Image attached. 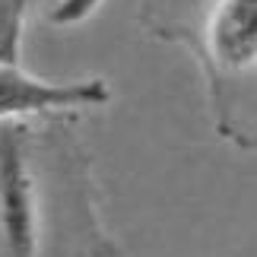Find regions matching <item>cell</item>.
Returning a JSON list of instances; mask_svg holds the SVG:
<instances>
[{
    "label": "cell",
    "instance_id": "cell-4",
    "mask_svg": "<svg viewBox=\"0 0 257 257\" xmlns=\"http://www.w3.org/2000/svg\"><path fill=\"white\" fill-rule=\"evenodd\" d=\"M23 16L26 10L16 0H0V64L19 61V42H23Z\"/></svg>",
    "mask_w": 257,
    "mask_h": 257
},
{
    "label": "cell",
    "instance_id": "cell-5",
    "mask_svg": "<svg viewBox=\"0 0 257 257\" xmlns=\"http://www.w3.org/2000/svg\"><path fill=\"white\" fill-rule=\"evenodd\" d=\"M102 0H57V4L48 10V23L51 26H73V23H83L86 16L95 13V7Z\"/></svg>",
    "mask_w": 257,
    "mask_h": 257
},
{
    "label": "cell",
    "instance_id": "cell-6",
    "mask_svg": "<svg viewBox=\"0 0 257 257\" xmlns=\"http://www.w3.org/2000/svg\"><path fill=\"white\" fill-rule=\"evenodd\" d=\"M16 4H19V7H23V10H26V7H29V0H16Z\"/></svg>",
    "mask_w": 257,
    "mask_h": 257
},
{
    "label": "cell",
    "instance_id": "cell-3",
    "mask_svg": "<svg viewBox=\"0 0 257 257\" xmlns=\"http://www.w3.org/2000/svg\"><path fill=\"white\" fill-rule=\"evenodd\" d=\"M111 89L105 80H42L16 64H0V121L45 117L73 108L105 105Z\"/></svg>",
    "mask_w": 257,
    "mask_h": 257
},
{
    "label": "cell",
    "instance_id": "cell-2",
    "mask_svg": "<svg viewBox=\"0 0 257 257\" xmlns=\"http://www.w3.org/2000/svg\"><path fill=\"white\" fill-rule=\"evenodd\" d=\"M140 23L197 57L216 134L254 150L257 0H140Z\"/></svg>",
    "mask_w": 257,
    "mask_h": 257
},
{
    "label": "cell",
    "instance_id": "cell-1",
    "mask_svg": "<svg viewBox=\"0 0 257 257\" xmlns=\"http://www.w3.org/2000/svg\"><path fill=\"white\" fill-rule=\"evenodd\" d=\"M7 257H121L95 210L89 153L64 117L0 124Z\"/></svg>",
    "mask_w": 257,
    "mask_h": 257
}]
</instances>
